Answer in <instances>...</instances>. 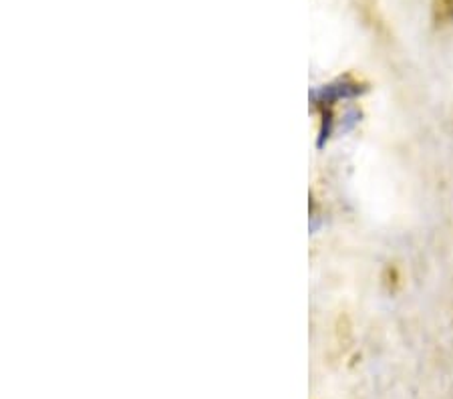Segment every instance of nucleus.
Masks as SVG:
<instances>
[{
  "instance_id": "f257e3e1",
  "label": "nucleus",
  "mask_w": 453,
  "mask_h": 399,
  "mask_svg": "<svg viewBox=\"0 0 453 399\" xmlns=\"http://www.w3.org/2000/svg\"><path fill=\"white\" fill-rule=\"evenodd\" d=\"M443 11L445 17H449L453 20V0H443Z\"/></svg>"
}]
</instances>
